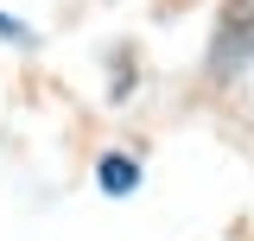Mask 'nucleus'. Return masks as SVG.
<instances>
[{"label":"nucleus","mask_w":254,"mask_h":241,"mask_svg":"<svg viewBox=\"0 0 254 241\" xmlns=\"http://www.w3.org/2000/svg\"><path fill=\"white\" fill-rule=\"evenodd\" d=\"M254 51V0H242L229 19H222V51H216V63H242Z\"/></svg>","instance_id":"nucleus-1"},{"label":"nucleus","mask_w":254,"mask_h":241,"mask_svg":"<svg viewBox=\"0 0 254 241\" xmlns=\"http://www.w3.org/2000/svg\"><path fill=\"white\" fill-rule=\"evenodd\" d=\"M102 184H108V190H133V184H140V172H133L127 159H102Z\"/></svg>","instance_id":"nucleus-2"}]
</instances>
